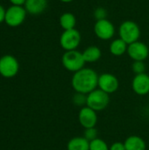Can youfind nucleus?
Masks as SVG:
<instances>
[{"instance_id":"1","label":"nucleus","mask_w":149,"mask_h":150,"mask_svg":"<svg viewBox=\"0 0 149 150\" xmlns=\"http://www.w3.org/2000/svg\"><path fill=\"white\" fill-rule=\"evenodd\" d=\"M98 75L90 68H83L73 74L71 85L76 92L88 95L97 88Z\"/></svg>"},{"instance_id":"2","label":"nucleus","mask_w":149,"mask_h":150,"mask_svg":"<svg viewBox=\"0 0 149 150\" xmlns=\"http://www.w3.org/2000/svg\"><path fill=\"white\" fill-rule=\"evenodd\" d=\"M61 63L65 69L70 72H76L84 68L85 61L83 53L77 50L65 51L61 56Z\"/></svg>"},{"instance_id":"3","label":"nucleus","mask_w":149,"mask_h":150,"mask_svg":"<svg viewBox=\"0 0 149 150\" xmlns=\"http://www.w3.org/2000/svg\"><path fill=\"white\" fill-rule=\"evenodd\" d=\"M119 35L127 45L138 41L141 37V28L137 23L133 20L122 22L119 27Z\"/></svg>"},{"instance_id":"4","label":"nucleus","mask_w":149,"mask_h":150,"mask_svg":"<svg viewBox=\"0 0 149 150\" xmlns=\"http://www.w3.org/2000/svg\"><path fill=\"white\" fill-rule=\"evenodd\" d=\"M110 103L109 94L97 88L87 95L86 106L91 108L96 112H101L107 108Z\"/></svg>"},{"instance_id":"5","label":"nucleus","mask_w":149,"mask_h":150,"mask_svg":"<svg viewBox=\"0 0 149 150\" xmlns=\"http://www.w3.org/2000/svg\"><path fill=\"white\" fill-rule=\"evenodd\" d=\"M27 11L24 6L11 5L6 9L4 22L10 27H18L25 20Z\"/></svg>"},{"instance_id":"6","label":"nucleus","mask_w":149,"mask_h":150,"mask_svg":"<svg viewBox=\"0 0 149 150\" xmlns=\"http://www.w3.org/2000/svg\"><path fill=\"white\" fill-rule=\"evenodd\" d=\"M82 40L81 33L76 28L65 30L60 36V45L65 51L76 50Z\"/></svg>"},{"instance_id":"7","label":"nucleus","mask_w":149,"mask_h":150,"mask_svg":"<svg viewBox=\"0 0 149 150\" xmlns=\"http://www.w3.org/2000/svg\"><path fill=\"white\" fill-rule=\"evenodd\" d=\"M19 70L18 60L11 54H5L0 58V75L5 78L15 76Z\"/></svg>"},{"instance_id":"8","label":"nucleus","mask_w":149,"mask_h":150,"mask_svg":"<svg viewBox=\"0 0 149 150\" xmlns=\"http://www.w3.org/2000/svg\"><path fill=\"white\" fill-rule=\"evenodd\" d=\"M93 30L96 36L102 40H109L112 39L115 34V26L107 18L97 20Z\"/></svg>"},{"instance_id":"9","label":"nucleus","mask_w":149,"mask_h":150,"mask_svg":"<svg viewBox=\"0 0 149 150\" xmlns=\"http://www.w3.org/2000/svg\"><path fill=\"white\" fill-rule=\"evenodd\" d=\"M119 87V81L116 76L111 73H103L98 76L97 88L106 92L107 94H112L118 91Z\"/></svg>"},{"instance_id":"10","label":"nucleus","mask_w":149,"mask_h":150,"mask_svg":"<svg viewBox=\"0 0 149 150\" xmlns=\"http://www.w3.org/2000/svg\"><path fill=\"white\" fill-rule=\"evenodd\" d=\"M126 53L133 62H144L148 57L149 48L146 43L138 40L128 45Z\"/></svg>"},{"instance_id":"11","label":"nucleus","mask_w":149,"mask_h":150,"mask_svg":"<svg viewBox=\"0 0 149 150\" xmlns=\"http://www.w3.org/2000/svg\"><path fill=\"white\" fill-rule=\"evenodd\" d=\"M78 121L84 129L95 127L97 122V112L88 106L82 107L78 113Z\"/></svg>"},{"instance_id":"12","label":"nucleus","mask_w":149,"mask_h":150,"mask_svg":"<svg viewBox=\"0 0 149 150\" xmlns=\"http://www.w3.org/2000/svg\"><path fill=\"white\" fill-rule=\"evenodd\" d=\"M132 89L139 96H146L149 93V76L147 73L135 75L132 81Z\"/></svg>"},{"instance_id":"13","label":"nucleus","mask_w":149,"mask_h":150,"mask_svg":"<svg viewBox=\"0 0 149 150\" xmlns=\"http://www.w3.org/2000/svg\"><path fill=\"white\" fill-rule=\"evenodd\" d=\"M48 4V0H26L25 9L31 15H40L45 11Z\"/></svg>"},{"instance_id":"14","label":"nucleus","mask_w":149,"mask_h":150,"mask_svg":"<svg viewBox=\"0 0 149 150\" xmlns=\"http://www.w3.org/2000/svg\"><path fill=\"white\" fill-rule=\"evenodd\" d=\"M126 150H146L147 144L145 141L138 135H131L124 142Z\"/></svg>"},{"instance_id":"15","label":"nucleus","mask_w":149,"mask_h":150,"mask_svg":"<svg viewBox=\"0 0 149 150\" xmlns=\"http://www.w3.org/2000/svg\"><path fill=\"white\" fill-rule=\"evenodd\" d=\"M82 53L85 62H89V63L97 62L102 56L101 49L97 46H90L86 47Z\"/></svg>"},{"instance_id":"16","label":"nucleus","mask_w":149,"mask_h":150,"mask_svg":"<svg viewBox=\"0 0 149 150\" xmlns=\"http://www.w3.org/2000/svg\"><path fill=\"white\" fill-rule=\"evenodd\" d=\"M128 45L120 38L113 40L109 47L110 53L114 56H121L127 52Z\"/></svg>"},{"instance_id":"17","label":"nucleus","mask_w":149,"mask_h":150,"mask_svg":"<svg viewBox=\"0 0 149 150\" xmlns=\"http://www.w3.org/2000/svg\"><path fill=\"white\" fill-rule=\"evenodd\" d=\"M68 150H90V142L84 137H74L67 144Z\"/></svg>"},{"instance_id":"18","label":"nucleus","mask_w":149,"mask_h":150,"mask_svg":"<svg viewBox=\"0 0 149 150\" xmlns=\"http://www.w3.org/2000/svg\"><path fill=\"white\" fill-rule=\"evenodd\" d=\"M59 23L63 31L74 29L76 25V18L71 12H64L60 16Z\"/></svg>"},{"instance_id":"19","label":"nucleus","mask_w":149,"mask_h":150,"mask_svg":"<svg viewBox=\"0 0 149 150\" xmlns=\"http://www.w3.org/2000/svg\"><path fill=\"white\" fill-rule=\"evenodd\" d=\"M109 148L107 143L100 138L90 142V150H109Z\"/></svg>"},{"instance_id":"20","label":"nucleus","mask_w":149,"mask_h":150,"mask_svg":"<svg viewBox=\"0 0 149 150\" xmlns=\"http://www.w3.org/2000/svg\"><path fill=\"white\" fill-rule=\"evenodd\" d=\"M72 102L76 106H80V107L86 106V104H87V95L83 94V93L76 92V94L72 98Z\"/></svg>"},{"instance_id":"21","label":"nucleus","mask_w":149,"mask_h":150,"mask_svg":"<svg viewBox=\"0 0 149 150\" xmlns=\"http://www.w3.org/2000/svg\"><path fill=\"white\" fill-rule=\"evenodd\" d=\"M132 70L135 75L145 73L146 71V64L144 62L141 61H135L132 64Z\"/></svg>"},{"instance_id":"22","label":"nucleus","mask_w":149,"mask_h":150,"mask_svg":"<svg viewBox=\"0 0 149 150\" xmlns=\"http://www.w3.org/2000/svg\"><path fill=\"white\" fill-rule=\"evenodd\" d=\"M97 134H98V132L96 129V127H91V128H87L84 130L83 137L87 139L89 142H91L97 138Z\"/></svg>"},{"instance_id":"23","label":"nucleus","mask_w":149,"mask_h":150,"mask_svg":"<svg viewBox=\"0 0 149 150\" xmlns=\"http://www.w3.org/2000/svg\"><path fill=\"white\" fill-rule=\"evenodd\" d=\"M94 18L97 20H102V19H105L107 17V11L104 8V7H97L95 9L94 11Z\"/></svg>"},{"instance_id":"24","label":"nucleus","mask_w":149,"mask_h":150,"mask_svg":"<svg viewBox=\"0 0 149 150\" xmlns=\"http://www.w3.org/2000/svg\"><path fill=\"white\" fill-rule=\"evenodd\" d=\"M109 150H126V147H125L124 142H116L110 146Z\"/></svg>"},{"instance_id":"25","label":"nucleus","mask_w":149,"mask_h":150,"mask_svg":"<svg viewBox=\"0 0 149 150\" xmlns=\"http://www.w3.org/2000/svg\"><path fill=\"white\" fill-rule=\"evenodd\" d=\"M5 12H6V10L4 9V7L2 4H0V24H2L3 22H4Z\"/></svg>"},{"instance_id":"26","label":"nucleus","mask_w":149,"mask_h":150,"mask_svg":"<svg viewBox=\"0 0 149 150\" xmlns=\"http://www.w3.org/2000/svg\"><path fill=\"white\" fill-rule=\"evenodd\" d=\"M25 1L26 0H9L11 5H17V6H24Z\"/></svg>"},{"instance_id":"27","label":"nucleus","mask_w":149,"mask_h":150,"mask_svg":"<svg viewBox=\"0 0 149 150\" xmlns=\"http://www.w3.org/2000/svg\"><path fill=\"white\" fill-rule=\"evenodd\" d=\"M61 3H64V4H68V3H71L73 2L74 0H60Z\"/></svg>"}]
</instances>
